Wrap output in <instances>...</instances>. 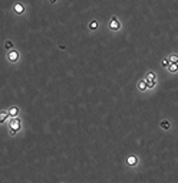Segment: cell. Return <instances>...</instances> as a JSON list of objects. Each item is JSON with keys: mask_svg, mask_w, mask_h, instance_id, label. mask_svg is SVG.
Returning <instances> with one entry per match:
<instances>
[{"mask_svg": "<svg viewBox=\"0 0 178 183\" xmlns=\"http://www.w3.org/2000/svg\"><path fill=\"white\" fill-rule=\"evenodd\" d=\"M146 81V85H148V89H154L156 87V74L154 71H148L145 74V78H144Z\"/></svg>", "mask_w": 178, "mask_h": 183, "instance_id": "cell-1", "label": "cell"}, {"mask_svg": "<svg viewBox=\"0 0 178 183\" xmlns=\"http://www.w3.org/2000/svg\"><path fill=\"white\" fill-rule=\"evenodd\" d=\"M108 28L111 32H119V30L122 29V23H121V20L118 19V16H112L109 19Z\"/></svg>", "mask_w": 178, "mask_h": 183, "instance_id": "cell-2", "label": "cell"}, {"mask_svg": "<svg viewBox=\"0 0 178 183\" xmlns=\"http://www.w3.org/2000/svg\"><path fill=\"white\" fill-rule=\"evenodd\" d=\"M6 59L9 64H17L20 61V52L17 49H12V50H7L6 54Z\"/></svg>", "mask_w": 178, "mask_h": 183, "instance_id": "cell-3", "label": "cell"}, {"mask_svg": "<svg viewBox=\"0 0 178 183\" xmlns=\"http://www.w3.org/2000/svg\"><path fill=\"white\" fill-rule=\"evenodd\" d=\"M7 128H13V130H16V131H20V128H22V120H20V117H10V120L7 123Z\"/></svg>", "mask_w": 178, "mask_h": 183, "instance_id": "cell-4", "label": "cell"}, {"mask_svg": "<svg viewBox=\"0 0 178 183\" xmlns=\"http://www.w3.org/2000/svg\"><path fill=\"white\" fill-rule=\"evenodd\" d=\"M12 12H13L16 16H22V15H25V12H26V6H25V3H22V2H15V5L12 6Z\"/></svg>", "mask_w": 178, "mask_h": 183, "instance_id": "cell-5", "label": "cell"}, {"mask_svg": "<svg viewBox=\"0 0 178 183\" xmlns=\"http://www.w3.org/2000/svg\"><path fill=\"white\" fill-rule=\"evenodd\" d=\"M125 161H126V164L129 167H136L138 166V163H139V159H138V156L136 154H129L126 159H125Z\"/></svg>", "mask_w": 178, "mask_h": 183, "instance_id": "cell-6", "label": "cell"}, {"mask_svg": "<svg viewBox=\"0 0 178 183\" xmlns=\"http://www.w3.org/2000/svg\"><path fill=\"white\" fill-rule=\"evenodd\" d=\"M7 111H9V116H10V117H19V114H20V108H19L17 105L9 107Z\"/></svg>", "mask_w": 178, "mask_h": 183, "instance_id": "cell-7", "label": "cell"}, {"mask_svg": "<svg viewBox=\"0 0 178 183\" xmlns=\"http://www.w3.org/2000/svg\"><path fill=\"white\" fill-rule=\"evenodd\" d=\"M136 89H138L139 92H145L146 89H148V85H146L145 79H141V81H138V84H136Z\"/></svg>", "mask_w": 178, "mask_h": 183, "instance_id": "cell-8", "label": "cell"}, {"mask_svg": "<svg viewBox=\"0 0 178 183\" xmlns=\"http://www.w3.org/2000/svg\"><path fill=\"white\" fill-rule=\"evenodd\" d=\"M98 28H99V22H98L96 19H92L91 22H89V25H88V29L89 30H96Z\"/></svg>", "mask_w": 178, "mask_h": 183, "instance_id": "cell-9", "label": "cell"}, {"mask_svg": "<svg viewBox=\"0 0 178 183\" xmlns=\"http://www.w3.org/2000/svg\"><path fill=\"white\" fill-rule=\"evenodd\" d=\"M160 127H161V130H164V131H168V130L171 128V124H170L168 120H162V121L160 123Z\"/></svg>", "mask_w": 178, "mask_h": 183, "instance_id": "cell-10", "label": "cell"}, {"mask_svg": "<svg viewBox=\"0 0 178 183\" xmlns=\"http://www.w3.org/2000/svg\"><path fill=\"white\" fill-rule=\"evenodd\" d=\"M7 117H10L7 110H2V111H0V124H3V123L7 120Z\"/></svg>", "mask_w": 178, "mask_h": 183, "instance_id": "cell-11", "label": "cell"}, {"mask_svg": "<svg viewBox=\"0 0 178 183\" xmlns=\"http://www.w3.org/2000/svg\"><path fill=\"white\" fill-rule=\"evenodd\" d=\"M167 71L170 74H178V64H170V67L167 68Z\"/></svg>", "mask_w": 178, "mask_h": 183, "instance_id": "cell-12", "label": "cell"}, {"mask_svg": "<svg viewBox=\"0 0 178 183\" xmlns=\"http://www.w3.org/2000/svg\"><path fill=\"white\" fill-rule=\"evenodd\" d=\"M168 59L171 64H178V54H171V55H168Z\"/></svg>", "mask_w": 178, "mask_h": 183, "instance_id": "cell-13", "label": "cell"}, {"mask_svg": "<svg viewBox=\"0 0 178 183\" xmlns=\"http://www.w3.org/2000/svg\"><path fill=\"white\" fill-rule=\"evenodd\" d=\"M170 64H171V62H170V59H168V56H167V58H164V59L161 61V67L167 69V68L170 67Z\"/></svg>", "mask_w": 178, "mask_h": 183, "instance_id": "cell-14", "label": "cell"}, {"mask_svg": "<svg viewBox=\"0 0 178 183\" xmlns=\"http://www.w3.org/2000/svg\"><path fill=\"white\" fill-rule=\"evenodd\" d=\"M6 46H5V48H6V49H7V50H12V49H15V48H13V42H12V40H6Z\"/></svg>", "mask_w": 178, "mask_h": 183, "instance_id": "cell-15", "label": "cell"}, {"mask_svg": "<svg viewBox=\"0 0 178 183\" xmlns=\"http://www.w3.org/2000/svg\"><path fill=\"white\" fill-rule=\"evenodd\" d=\"M17 133H19V131L13 130V128H9V136H10V137H15V136H17Z\"/></svg>", "mask_w": 178, "mask_h": 183, "instance_id": "cell-16", "label": "cell"}, {"mask_svg": "<svg viewBox=\"0 0 178 183\" xmlns=\"http://www.w3.org/2000/svg\"><path fill=\"white\" fill-rule=\"evenodd\" d=\"M56 2H58V0H49V3H50V5H55Z\"/></svg>", "mask_w": 178, "mask_h": 183, "instance_id": "cell-17", "label": "cell"}, {"mask_svg": "<svg viewBox=\"0 0 178 183\" xmlns=\"http://www.w3.org/2000/svg\"><path fill=\"white\" fill-rule=\"evenodd\" d=\"M62 183H63V182H62Z\"/></svg>", "mask_w": 178, "mask_h": 183, "instance_id": "cell-18", "label": "cell"}]
</instances>
